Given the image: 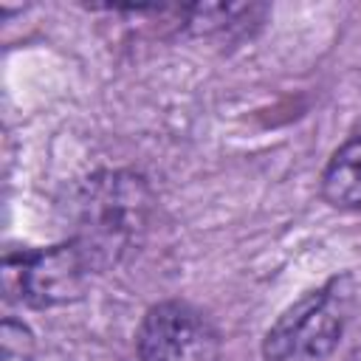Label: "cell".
Segmentation results:
<instances>
[{
	"label": "cell",
	"mask_w": 361,
	"mask_h": 361,
	"mask_svg": "<svg viewBox=\"0 0 361 361\" xmlns=\"http://www.w3.org/2000/svg\"><path fill=\"white\" fill-rule=\"evenodd\" d=\"M65 209L68 240L99 274L121 265L144 245L155 195L149 180L133 169H102L76 183Z\"/></svg>",
	"instance_id": "cell-1"
},
{
	"label": "cell",
	"mask_w": 361,
	"mask_h": 361,
	"mask_svg": "<svg viewBox=\"0 0 361 361\" xmlns=\"http://www.w3.org/2000/svg\"><path fill=\"white\" fill-rule=\"evenodd\" d=\"M355 310V282L336 274L288 305L265 330V361H327Z\"/></svg>",
	"instance_id": "cell-2"
},
{
	"label": "cell",
	"mask_w": 361,
	"mask_h": 361,
	"mask_svg": "<svg viewBox=\"0 0 361 361\" xmlns=\"http://www.w3.org/2000/svg\"><path fill=\"white\" fill-rule=\"evenodd\" d=\"M0 347L3 361H31L37 353V338L23 319L6 316L0 324Z\"/></svg>",
	"instance_id": "cell-6"
},
{
	"label": "cell",
	"mask_w": 361,
	"mask_h": 361,
	"mask_svg": "<svg viewBox=\"0 0 361 361\" xmlns=\"http://www.w3.org/2000/svg\"><path fill=\"white\" fill-rule=\"evenodd\" d=\"M93 274V265L71 240L51 248L8 251L3 259V288L8 299L28 307H56L82 299Z\"/></svg>",
	"instance_id": "cell-3"
},
{
	"label": "cell",
	"mask_w": 361,
	"mask_h": 361,
	"mask_svg": "<svg viewBox=\"0 0 361 361\" xmlns=\"http://www.w3.org/2000/svg\"><path fill=\"white\" fill-rule=\"evenodd\" d=\"M135 353L141 361H223V338L203 310L166 299L144 313Z\"/></svg>",
	"instance_id": "cell-4"
},
{
	"label": "cell",
	"mask_w": 361,
	"mask_h": 361,
	"mask_svg": "<svg viewBox=\"0 0 361 361\" xmlns=\"http://www.w3.org/2000/svg\"><path fill=\"white\" fill-rule=\"evenodd\" d=\"M322 197L333 209L361 212V124L330 155L322 172Z\"/></svg>",
	"instance_id": "cell-5"
}]
</instances>
